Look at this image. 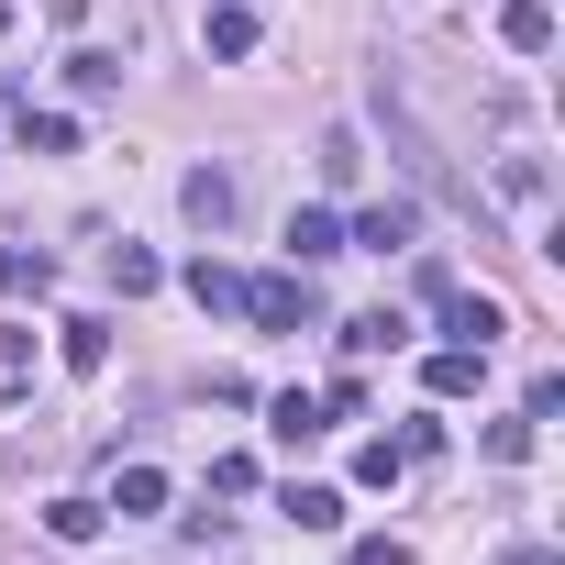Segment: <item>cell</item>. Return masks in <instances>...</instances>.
Wrapping results in <instances>:
<instances>
[{
	"instance_id": "6da1fadb",
	"label": "cell",
	"mask_w": 565,
	"mask_h": 565,
	"mask_svg": "<svg viewBox=\"0 0 565 565\" xmlns=\"http://www.w3.org/2000/svg\"><path fill=\"white\" fill-rule=\"evenodd\" d=\"M377 122H388V145H399V156H411V178H422V189H444V200H455V211H466V222H477V233H488V200H477V189H466V178H455V167H444V145H433V134H422V122H411V111H399V100H388V78H377Z\"/></svg>"
},
{
	"instance_id": "7a4b0ae2",
	"label": "cell",
	"mask_w": 565,
	"mask_h": 565,
	"mask_svg": "<svg viewBox=\"0 0 565 565\" xmlns=\"http://www.w3.org/2000/svg\"><path fill=\"white\" fill-rule=\"evenodd\" d=\"M244 311L266 333H300V322H322V289H311V266H277V277H244Z\"/></svg>"
},
{
	"instance_id": "3957f363",
	"label": "cell",
	"mask_w": 565,
	"mask_h": 565,
	"mask_svg": "<svg viewBox=\"0 0 565 565\" xmlns=\"http://www.w3.org/2000/svg\"><path fill=\"white\" fill-rule=\"evenodd\" d=\"M411 233H422L411 200H366V211L344 222V255H388V244H411Z\"/></svg>"
},
{
	"instance_id": "277c9868",
	"label": "cell",
	"mask_w": 565,
	"mask_h": 565,
	"mask_svg": "<svg viewBox=\"0 0 565 565\" xmlns=\"http://www.w3.org/2000/svg\"><path fill=\"white\" fill-rule=\"evenodd\" d=\"M433 311H444V333H455V344H466V355H488V344H499V333H510V311H499V300H477V289H444V300H433Z\"/></svg>"
},
{
	"instance_id": "5b68a950",
	"label": "cell",
	"mask_w": 565,
	"mask_h": 565,
	"mask_svg": "<svg viewBox=\"0 0 565 565\" xmlns=\"http://www.w3.org/2000/svg\"><path fill=\"white\" fill-rule=\"evenodd\" d=\"M178 211H189L200 233H222V222H233V167H189V178H178Z\"/></svg>"
},
{
	"instance_id": "8992f818",
	"label": "cell",
	"mask_w": 565,
	"mask_h": 565,
	"mask_svg": "<svg viewBox=\"0 0 565 565\" xmlns=\"http://www.w3.org/2000/svg\"><path fill=\"white\" fill-rule=\"evenodd\" d=\"M344 255V211H289V266H322Z\"/></svg>"
},
{
	"instance_id": "52a82bcc",
	"label": "cell",
	"mask_w": 565,
	"mask_h": 565,
	"mask_svg": "<svg viewBox=\"0 0 565 565\" xmlns=\"http://www.w3.org/2000/svg\"><path fill=\"white\" fill-rule=\"evenodd\" d=\"M499 45H510V56H554V12H543V0H510V12H499Z\"/></svg>"
},
{
	"instance_id": "ba28073f",
	"label": "cell",
	"mask_w": 565,
	"mask_h": 565,
	"mask_svg": "<svg viewBox=\"0 0 565 565\" xmlns=\"http://www.w3.org/2000/svg\"><path fill=\"white\" fill-rule=\"evenodd\" d=\"M56 355H67L78 377H100V366H111V322H89V311H78V322H56Z\"/></svg>"
},
{
	"instance_id": "9c48e42d",
	"label": "cell",
	"mask_w": 565,
	"mask_h": 565,
	"mask_svg": "<svg viewBox=\"0 0 565 565\" xmlns=\"http://www.w3.org/2000/svg\"><path fill=\"white\" fill-rule=\"evenodd\" d=\"M189 300H200V311H244V277H233L222 255H189Z\"/></svg>"
},
{
	"instance_id": "30bf717a",
	"label": "cell",
	"mask_w": 565,
	"mask_h": 565,
	"mask_svg": "<svg viewBox=\"0 0 565 565\" xmlns=\"http://www.w3.org/2000/svg\"><path fill=\"white\" fill-rule=\"evenodd\" d=\"M266 433H277V444H311V433H322V399H311V388H277V399H266Z\"/></svg>"
},
{
	"instance_id": "8fae6325",
	"label": "cell",
	"mask_w": 565,
	"mask_h": 565,
	"mask_svg": "<svg viewBox=\"0 0 565 565\" xmlns=\"http://www.w3.org/2000/svg\"><path fill=\"white\" fill-rule=\"evenodd\" d=\"M200 45H211V56H255V12H244V0H211Z\"/></svg>"
},
{
	"instance_id": "7c38bea8",
	"label": "cell",
	"mask_w": 565,
	"mask_h": 565,
	"mask_svg": "<svg viewBox=\"0 0 565 565\" xmlns=\"http://www.w3.org/2000/svg\"><path fill=\"white\" fill-rule=\"evenodd\" d=\"M0 289H12V300L34 289V300H45V289H56V266H45L34 244H12V233H0Z\"/></svg>"
},
{
	"instance_id": "4fadbf2b",
	"label": "cell",
	"mask_w": 565,
	"mask_h": 565,
	"mask_svg": "<svg viewBox=\"0 0 565 565\" xmlns=\"http://www.w3.org/2000/svg\"><path fill=\"white\" fill-rule=\"evenodd\" d=\"M67 89H78V100H111V89H122V56L78 45V56H67Z\"/></svg>"
},
{
	"instance_id": "5bb4252c",
	"label": "cell",
	"mask_w": 565,
	"mask_h": 565,
	"mask_svg": "<svg viewBox=\"0 0 565 565\" xmlns=\"http://www.w3.org/2000/svg\"><path fill=\"white\" fill-rule=\"evenodd\" d=\"M422 377H433V399H466V388L488 377V355H466V344H444V355H433Z\"/></svg>"
},
{
	"instance_id": "9a60e30c",
	"label": "cell",
	"mask_w": 565,
	"mask_h": 565,
	"mask_svg": "<svg viewBox=\"0 0 565 565\" xmlns=\"http://www.w3.org/2000/svg\"><path fill=\"white\" fill-rule=\"evenodd\" d=\"M111 510H122V521L167 510V477H156V466H122V477H111Z\"/></svg>"
},
{
	"instance_id": "2e32d148",
	"label": "cell",
	"mask_w": 565,
	"mask_h": 565,
	"mask_svg": "<svg viewBox=\"0 0 565 565\" xmlns=\"http://www.w3.org/2000/svg\"><path fill=\"white\" fill-rule=\"evenodd\" d=\"M277 510H289L300 532H333V521H344V488H289V499H277Z\"/></svg>"
},
{
	"instance_id": "e0dca14e",
	"label": "cell",
	"mask_w": 565,
	"mask_h": 565,
	"mask_svg": "<svg viewBox=\"0 0 565 565\" xmlns=\"http://www.w3.org/2000/svg\"><path fill=\"white\" fill-rule=\"evenodd\" d=\"M399 333H411V322H399V311H355V322H344V355H388V344H399Z\"/></svg>"
},
{
	"instance_id": "ac0fdd59",
	"label": "cell",
	"mask_w": 565,
	"mask_h": 565,
	"mask_svg": "<svg viewBox=\"0 0 565 565\" xmlns=\"http://www.w3.org/2000/svg\"><path fill=\"white\" fill-rule=\"evenodd\" d=\"M399 466H411V455H399V433H377V444H355V488H399Z\"/></svg>"
},
{
	"instance_id": "d6986e66",
	"label": "cell",
	"mask_w": 565,
	"mask_h": 565,
	"mask_svg": "<svg viewBox=\"0 0 565 565\" xmlns=\"http://www.w3.org/2000/svg\"><path fill=\"white\" fill-rule=\"evenodd\" d=\"M156 277H167V266H156L145 244H111V289H122V300H145V289H156Z\"/></svg>"
},
{
	"instance_id": "ffe728a7",
	"label": "cell",
	"mask_w": 565,
	"mask_h": 565,
	"mask_svg": "<svg viewBox=\"0 0 565 565\" xmlns=\"http://www.w3.org/2000/svg\"><path fill=\"white\" fill-rule=\"evenodd\" d=\"M322 178H333V189H355V178H366V145H355V134H344V122H333V134H322Z\"/></svg>"
},
{
	"instance_id": "44dd1931",
	"label": "cell",
	"mask_w": 565,
	"mask_h": 565,
	"mask_svg": "<svg viewBox=\"0 0 565 565\" xmlns=\"http://www.w3.org/2000/svg\"><path fill=\"white\" fill-rule=\"evenodd\" d=\"M45 532H56V543H89V532H100V499H45Z\"/></svg>"
},
{
	"instance_id": "7402d4cb",
	"label": "cell",
	"mask_w": 565,
	"mask_h": 565,
	"mask_svg": "<svg viewBox=\"0 0 565 565\" xmlns=\"http://www.w3.org/2000/svg\"><path fill=\"white\" fill-rule=\"evenodd\" d=\"M23 145H34V156H67L78 122H67V111H23Z\"/></svg>"
},
{
	"instance_id": "603a6c76",
	"label": "cell",
	"mask_w": 565,
	"mask_h": 565,
	"mask_svg": "<svg viewBox=\"0 0 565 565\" xmlns=\"http://www.w3.org/2000/svg\"><path fill=\"white\" fill-rule=\"evenodd\" d=\"M333 422H366V377H355V366L322 388V433H333Z\"/></svg>"
},
{
	"instance_id": "cb8c5ba5",
	"label": "cell",
	"mask_w": 565,
	"mask_h": 565,
	"mask_svg": "<svg viewBox=\"0 0 565 565\" xmlns=\"http://www.w3.org/2000/svg\"><path fill=\"white\" fill-rule=\"evenodd\" d=\"M344 565H411V543H388V532H366V543H355Z\"/></svg>"
},
{
	"instance_id": "d4e9b609",
	"label": "cell",
	"mask_w": 565,
	"mask_h": 565,
	"mask_svg": "<svg viewBox=\"0 0 565 565\" xmlns=\"http://www.w3.org/2000/svg\"><path fill=\"white\" fill-rule=\"evenodd\" d=\"M499 565H565V554H554V543H510Z\"/></svg>"
},
{
	"instance_id": "484cf974",
	"label": "cell",
	"mask_w": 565,
	"mask_h": 565,
	"mask_svg": "<svg viewBox=\"0 0 565 565\" xmlns=\"http://www.w3.org/2000/svg\"><path fill=\"white\" fill-rule=\"evenodd\" d=\"M0 34H12V0H0Z\"/></svg>"
}]
</instances>
